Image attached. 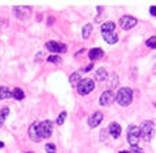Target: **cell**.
Segmentation results:
<instances>
[{
	"instance_id": "obj_1",
	"label": "cell",
	"mask_w": 156,
	"mask_h": 153,
	"mask_svg": "<svg viewBox=\"0 0 156 153\" xmlns=\"http://www.w3.org/2000/svg\"><path fill=\"white\" fill-rule=\"evenodd\" d=\"M53 133V123L50 120L34 122L29 128V136L33 142H40L45 137H50Z\"/></svg>"
},
{
	"instance_id": "obj_2",
	"label": "cell",
	"mask_w": 156,
	"mask_h": 153,
	"mask_svg": "<svg viewBox=\"0 0 156 153\" xmlns=\"http://www.w3.org/2000/svg\"><path fill=\"white\" fill-rule=\"evenodd\" d=\"M101 31H102V37L108 44H115L118 43V34L115 31V23L107 21L101 26Z\"/></svg>"
},
{
	"instance_id": "obj_3",
	"label": "cell",
	"mask_w": 156,
	"mask_h": 153,
	"mask_svg": "<svg viewBox=\"0 0 156 153\" xmlns=\"http://www.w3.org/2000/svg\"><path fill=\"white\" fill-rule=\"evenodd\" d=\"M115 99L121 106H128V105H131L132 89L131 88H121V89H118V92H116V95H115Z\"/></svg>"
},
{
	"instance_id": "obj_4",
	"label": "cell",
	"mask_w": 156,
	"mask_h": 153,
	"mask_svg": "<svg viewBox=\"0 0 156 153\" xmlns=\"http://www.w3.org/2000/svg\"><path fill=\"white\" fill-rule=\"evenodd\" d=\"M140 137L145 142H151L152 141L153 135H155V123L152 120H145L144 123L140 125Z\"/></svg>"
},
{
	"instance_id": "obj_5",
	"label": "cell",
	"mask_w": 156,
	"mask_h": 153,
	"mask_svg": "<svg viewBox=\"0 0 156 153\" xmlns=\"http://www.w3.org/2000/svg\"><path fill=\"white\" fill-rule=\"evenodd\" d=\"M140 141V129L136 125H131L128 128V143L132 148H136Z\"/></svg>"
},
{
	"instance_id": "obj_6",
	"label": "cell",
	"mask_w": 156,
	"mask_h": 153,
	"mask_svg": "<svg viewBox=\"0 0 156 153\" xmlns=\"http://www.w3.org/2000/svg\"><path fill=\"white\" fill-rule=\"evenodd\" d=\"M94 88H95V82H94V79H91V78L81 79L77 85V89L80 95H88L91 91H94Z\"/></svg>"
},
{
	"instance_id": "obj_7",
	"label": "cell",
	"mask_w": 156,
	"mask_h": 153,
	"mask_svg": "<svg viewBox=\"0 0 156 153\" xmlns=\"http://www.w3.org/2000/svg\"><path fill=\"white\" fill-rule=\"evenodd\" d=\"M114 99H115V92L112 91V89H107L99 96V103L102 106H108V105H111L114 102Z\"/></svg>"
},
{
	"instance_id": "obj_8",
	"label": "cell",
	"mask_w": 156,
	"mask_h": 153,
	"mask_svg": "<svg viewBox=\"0 0 156 153\" xmlns=\"http://www.w3.org/2000/svg\"><path fill=\"white\" fill-rule=\"evenodd\" d=\"M136 24H138V20L132 16H122L119 19V26H121L123 30H131L132 27H135Z\"/></svg>"
},
{
	"instance_id": "obj_9",
	"label": "cell",
	"mask_w": 156,
	"mask_h": 153,
	"mask_svg": "<svg viewBox=\"0 0 156 153\" xmlns=\"http://www.w3.org/2000/svg\"><path fill=\"white\" fill-rule=\"evenodd\" d=\"M45 47H47V50L51 51V53H66L67 51L66 44L57 43V41H48L45 44Z\"/></svg>"
},
{
	"instance_id": "obj_10",
	"label": "cell",
	"mask_w": 156,
	"mask_h": 153,
	"mask_svg": "<svg viewBox=\"0 0 156 153\" xmlns=\"http://www.w3.org/2000/svg\"><path fill=\"white\" fill-rule=\"evenodd\" d=\"M30 7H20V6H16V7H13V12L16 14L20 20H24V19H29L30 16Z\"/></svg>"
},
{
	"instance_id": "obj_11",
	"label": "cell",
	"mask_w": 156,
	"mask_h": 153,
	"mask_svg": "<svg viewBox=\"0 0 156 153\" xmlns=\"http://www.w3.org/2000/svg\"><path fill=\"white\" fill-rule=\"evenodd\" d=\"M104 119V115L101 112H94L92 115L90 116V119H88V125H90V128H97L99 123H101V120Z\"/></svg>"
},
{
	"instance_id": "obj_12",
	"label": "cell",
	"mask_w": 156,
	"mask_h": 153,
	"mask_svg": "<svg viewBox=\"0 0 156 153\" xmlns=\"http://www.w3.org/2000/svg\"><path fill=\"white\" fill-rule=\"evenodd\" d=\"M121 125L116 123V122H112V123H109V128H108V132L111 133L112 137H119V135H121Z\"/></svg>"
},
{
	"instance_id": "obj_13",
	"label": "cell",
	"mask_w": 156,
	"mask_h": 153,
	"mask_svg": "<svg viewBox=\"0 0 156 153\" xmlns=\"http://www.w3.org/2000/svg\"><path fill=\"white\" fill-rule=\"evenodd\" d=\"M101 57H104V50L102 48H92V50H90V60L91 61L99 60Z\"/></svg>"
},
{
	"instance_id": "obj_14",
	"label": "cell",
	"mask_w": 156,
	"mask_h": 153,
	"mask_svg": "<svg viewBox=\"0 0 156 153\" xmlns=\"http://www.w3.org/2000/svg\"><path fill=\"white\" fill-rule=\"evenodd\" d=\"M13 92L6 87H0V99H7V98H12Z\"/></svg>"
},
{
	"instance_id": "obj_15",
	"label": "cell",
	"mask_w": 156,
	"mask_h": 153,
	"mask_svg": "<svg viewBox=\"0 0 156 153\" xmlns=\"http://www.w3.org/2000/svg\"><path fill=\"white\" fill-rule=\"evenodd\" d=\"M95 77H97V79H99V81H107L108 79V72L104 70V68H98Z\"/></svg>"
},
{
	"instance_id": "obj_16",
	"label": "cell",
	"mask_w": 156,
	"mask_h": 153,
	"mask_svg": "<svg viewBox=\"0 0 156 153\" xmlns=\"http://www.w3.org/2000/svg\"><path fill=\"white\" fill-rule=\"evenodd\" d=\"M91 33H92V24L88 23V24H85L84 27H82V37L87 40V38L91 36Z\"/></svg>"
},
{
	"instance_id": "obj_17",
	"label": "cell",
	"mask_w": 156,
	"mask_h": 153,
	"mask_svg": "<svg viewBox=\"0 0 156 153\" xmlns=\"http://www.w3.org/2000/svg\"><path fill=\"white\" fill-rule=\"evenodd\" d=\"M12 92H13V98H16L17 101H21L24 98V91L21 88H14Z\"/></svg>"
},
{
	"instance_id": "obj_18",
	"label": "cell",
	"mask_w": 156,
	"mask_h": 153,
	"mask_svg": "<svg viewBox=\"0 0 156 153\" xmlns=\"http://www.w3.org/2000/svg\"><path fill=\"white\" fill-rule=\"evenodd\" d=\"M9 108H3L2 111H0V126L4 123V119L7 118V115H9Z\"/></svg>"
},
{
	"instance_id": "obj_19",
	"label": "cell",
	"mask_w": 156,
	"mask_h": 153,
	"mask_svg": "<svg viewBox=\"0 0 156 153\" xmlns=\"http://www.w3.org/2000/svg\"><path fill=\"white\" fill-rule=\"evenodd\" d=\"M78 81H81V75L78 74V72L71 74V77H70V84H71V85H77Z\"/></svg>"
},
{
	"instance_id": "obj_20",
	"label": "cell",
	"mask_w": 156,
	"mask_h": 153,
	"mask_svg": "<svg viewBox=\"0 0 156 153\" xmlns=\"http://www.w3.org/2000/svg\"><path fill=\"white\" fill-rule=\"evenodd\" d=\"M146 46L149 48H152V50H156V36H152L151 38L146 40Z\"/></svg>"
},
{
	"instance_id": "obj_21",
	"label": "cell",
	"mask_w": 156,
	"mask_h": 153,
	"mask_svg": "<svg viewBox=\"0 0 156 153\" xmlns=\"http://www.w3.org/2000/svg\"><path fill=\"white\" fill-rule=\"evenodd\" d=\"M66 118H67V112L62 111L61 113L57 116V119H55V123H57V125H62V123H64V120H66Z\"/></svg>"
},
{
	"instance_id": "obj_22",
	"label": "cell",
	"mask_w": 156,
	"mask_h": 153,
	"mask_svg": "<svg viewBox=\"0 0 156 153\" xmlns=\"http://www.w3.org/2000/svg\"><path fill=\"white\" fill-rule=\"evenodd\" d=\"M47 61L54 62V64H60V62H61V58L58 57V55H50V57H47Z\"/></svg>"
},
{
	"instance_id": "obj_23",
	"label": "cell",
	"mask_w": 156,
	"mask_h": 153,
	"mask_svg": "<svg viewBox=\"0 0 156 153\" xmlns=\"http://www.w3.org/2000/svg\"><path fill=\"white\" fill-rule=\"evenodd\" d=\"M55 145H53V143H47L45 145V152L47 153H55Z\"/></svg>"
},
{
	"instance_id": "obj_24",
	"label": "cell",
	"mask_w": 156,
	"mask_h": 153,
	"mask_svg": "<svg viewBox=\"0 0 156 153\" xmlns=\"http://www.w3.org/2000/svg\"><path fill=\"white\" fill-rule=\"evenodd\" d=\"M119 153H144V152H142L139 148H133V149L129 150V152H119Z\"/></svg>"
},
{
	"instance_id": "obj_25",
	"label": "cell",
	"mask_w": 156,
	"mask_h": 153,
	"mask_svg": "<svg viewBox=\"0 0 156 153\" xmlns=\"http://www.w3.org/2000/svg\"><path fill=\"white\" fill-rule=\"evenodd\" d=\"M116 84H118V77L114 75V77H112V81H111V87H114V85H116Z\"/></svg>"
},
{
	"instance_id": "obj_26",
	"label": "cell",
	"mask_w": 156,
	"mask_h": 153,
	"mask_svg": "<svg viewBox=\"0 0 156 153\" xmlns=\"http://www.w3.org/2000/svg\"><path fill=\"white\" fill-rule=\"evenodd\" d=\"M149 13H151L153 17H156V6H152V7L149 9Z\"/></svg>"
},
{
	"instance_id": "obj_27",
	"label": "cell",
	"mask_w": 156,
	"mask_h": 153,
	"mask_svg": "<svg viewBox=\"0 0 156 153\" xmlns=\"http://www.w3.org/2000/svg\"><path fill=\"white\" fill-rule=\"evenodd\" d=\"M92 68H94V65H92V64H90L88 67H85V68H84V71H85V72H88V71H91Z\"/></svg>"
},
{
	"instance_id": "obj_28",
	"label": "cell",
	"mask_w": 156,
	"mask_h": 153,
	"mask_svg": "<svg viewBox=\"0 0 156 153\" xmlns=\"http://www.w3.org/2000/svg\"><path fill=\"white\" fill-rule=\"evenodd\" d=\"M2 148H4V143H3V142H0V149H2Z\"/></svg>"
},
{
	"instance_id": "obj_29",
	"label": "cell",
	"mask_w": 156,
	"mask_h": 153,
	"mask_svg": "<svg viewBox=\"0 0 156 153\" xmlns=\"http://www.w3.org/2000/svg\"><path fill=\"white\" fill-rule=\"evenodd\" d=\"M26 153H33V152H26Z\"/></svg>"
}]
</instances>
